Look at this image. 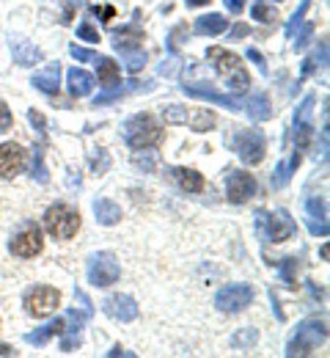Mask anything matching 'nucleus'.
I'll return each mask as SVG.
<instances>
[{
	"mask_svg": "<svg viewBox=\"0 0 330 358\" xmlns=\"http://www.w3.org/2000/svg\"><path fill=\"white\" fill-rule=\"evenodd\" d=\"M28 163V152L20 143H0V177L11 179L17 177Z\"/></svg>",
	"mask_w": 330,
	"mask_h": 358,
	"instance_id": "2eb2a0df",
	"label": "nucleus"
},
{
	"mask_svg": "<svg viewBox=\"0 0 330 358\" xmlns=\"http://www.w3.org/2000/svg\"><path fill=\"white\" fill-rule=\"evenodd\" d=\"M8 353H11V348H8V345H3V342H0V356H8Z\"/></svg>",
	"mask_w": 330,
	"mask_h": 358,
	"instance_id": "49530a36",
	"label": "nucleus"
},
{
	"mask_svg": "<svg viewBox=\"0 0 330 358\" xmlns=\"http://www.w3.org/2000/svg\"><path fill=\"white\" fill-rule=\"evenodd\" d=\"M328 342V322L314 317V320H303L297 325V331L292 334L289 345H286V356L294 358V356H308L314 353L320 345Z\"/></svg>",
	"mask_w": 330,
	"mask_h": 358,
	"instance_id": "f257e3e1",
	"label": "nucleus"
},
{
	"mask_svg": "<svg viewBox=\"0 0 330 358\" xmlns=\"http://www.w3.org/2000/svg\"><path fill=\"white\" fill-rule=\"evenodd\" d=\"M63 325H66L63 320H52V322H47V325H42L39 331L25 334V342H28V345H39V348H42V345H47L52 336H61V334H63Z\"/></svg>",
	"mask_w": 330,
	"mask_h": 358,
	"instance_id": "393cba45",
	"label": "nucleus"
},
{
	"mask_svg": "<svg viewBox=\"0 0 330 358\" xmlns=\"http://www.w3.org/2000/svg\"><path fill=\"white\" fill-rule=\"evenodd\" d=\"M163 119L168 124H188L193 133H209L215 127V113L207 110V108L168 105V108H163Z\"/></svg>",
	"mask_w": 330,
	"mask_h": 358,
	"instance_id": "423d86ee",
	"label": "nucleus"
},
{
	"mask_svg": "<svg viewBox=\"0 0 330 358\" xmlns=\"http://www.w3.org/2000/svg\"><path fill=\"white\" fill-rule=\"evenodd\" d=\"M121 275V268L113 254H94L89 259V284L91 287H113Z\"/></svg>",
	"mask_w": 330,
	"mask_h": 358,
	"instance_id": "1a4fd4ad",
	"label": "nucleus"
},
{
	"mask_svg": "<svg viewBox=\"0 0 330 358\" xmlns=\"http://www.w3.org/2000/svg\"><path fill=\"white\" fill-rule=\"evenodd\" d=\"M124 55V61H127V69L130 72H141L143 66H146V52L141 50H130V52H121Z\"/></svg>",
	"mask_w": 330,
	"mask_h": 358,
	"instance_id": "7c9ffc66",
	"label": "nucleus"
},
{
	"mask_svg": "<svg viewBox=\"0 0 330 358\" xmlns=\"http://www.w3.org/2000/svg\"><path fill=\"white\" fill-rule=\"evenodd\" d=\"M328 64V42H322L320 50H317V55H311V58H306L303 61V78H308L317 66H325Z\"/></svg>",
	"mask_w": 330,
	"mask_h": 358,
	"instance_id": "cd10ccee",
	"label": "nucleus"
},
{
	"mask_svg": "<svg viewBox=\"0 0 330 358\" xmlns=\"http://www.w3.org/2000/svg\"><path fill=\"white\" fill-rule=\"evenodd\" d=\"M28 119H31V124L39 127V133H45V116L39 110H28Z\"/></svg>",
	"mask_w": 330,
	"mask_h": 358,
	"instance_id": "79ce46f5",
	"label": "nucleus"
},
{
	"mask_svg": "<svg viewBox=\"0 0 330 358\" xmlns=\"http://www.w3.org/2000/svg\"><path fill=\"white\" fill-rule=\"evenodd\" d=\"M94 215H96V224L116 226L121 221V207L113 199H94Z\"/></svg>",
	"mask_w": 330,
	"mask_h": 358,
	"instance_id": "412c9836",
	"label": "nucleus"
},
{
	"mask_svg": "<svg viewBox=\"0 0 330 358\" xmlns=\"http://www.w3.org/2000/svg\"><path fill=\"white\" fill-rule=\"evenodd\" d=\"M294 270H297V259H283L281 262V278L286 287H294Z\"/></svg>",
	"mask_w": 330,
	"mask_h": 358,
	"instance_id": "72a5a7b5",
	"label": "nucleus"
},
{
	"mask_svg": "<svg viewBox=\"0 0 330 358\" xmlns=\"http://www.w3.org/2000/svg\"><path fill=\"white\" fill-rule=\"evenodd\" d=\"M31 86H36L45 94H58V89H61V64H50L45 72H36Z\"/></svg>",
	"mask_w": 330,
	"mask_h": 358,
	"instance_id": "aec40b11",
	"label": "nucleus"
},
{
	"mask_svg": "<svg viewBox=\"0 0 330 358\" xmlns=\"http://www.w3.org/2000/svg\"><path fill=\"white\" fill-rule=\"evenodd\" d=\"M102 312L119 322H133L138 317V303L130 295H110V298H105Z\"/></svg>",
	"mask_w": 330,
	"mask_h": 358,
	"instance_id": "dca6fc26",
	"label": "nucleus"
},
{
	"mask_svg": "<svg viewBox=\"0 0 330 358\" xmlns=\"http://www.w3.org/2000/svg\"><path fill=\"white\" fill-rule=\"evenodd\" d=\"M226 3V8L232 11V14H239L242 8H245V0H223Z\"/></svg>",
	"mask_w": 330,
	"mask_h": 358,
	"instance_id": "37998d69",
	"label": "nucleus"
},
{
	"mask_svg": "<svg viewBox=\"0 0 330 358\" xmlns=\"http://www.w3.org/2000/svg\"><path fill=\"white\" fill-rule=\"evenodd\" d=\"M11 124H14V116H11V108L0 99V133H8L11 130Z\"/></svg>",
	"mask_w": 330,
	"mask_h": 358,
	"instance_id": "f704fd0d",
	"label": "nucleus"
},
{
	"mask_svg": "<svg viewBox=\"0 0 330 358\" xmlns=\"http://www.w3.org/2000/svg\"><path fill=\"white\" fill-rule=\"evenodd\" d=\"M174 179H177L179 187L188 190V193H201V190L207 187L204 177H201L195 169H174Z\"/></svg>",
	"mask_w": 330,
	"mask_h": 358,
	"instance_id": "a878e982",
	"label": "nucleus"
},
{
	"mask_svg": "<svg viewBox=\"0 0 330 358\" xmlns=\"http://www.w3.org/2000/svg\"><path fill=\"white\" fill-rule=\"evenodd\" d=\"M91 11H94L96 17H105V20H113L116 17V8L113 6H94Z\"/></svg>",
	"mask_w": 330,
	"mask_h": 358,
	"instance_id": "a19ab883",
	"label": "nucleus"
},
{
	"mask_svg": "<svg viewBox=\"0 0 330 358\" xmlns=\"http://www.w3.org/2000/svg\"><path fill=\"white\" fill-rule=\"evenodd\" d=\"M308 8H311V0H303V3H300V8H297V11L292 14V20L286 22V36H294V31H297V28L306 22V14H308Z\"/></svg>",
	"mask_w": 330,
	"mask_h": 358,
	"instance_id": "c756f323",
	"label": "nucleus"
},
{
	"mask_svg": "<svg viewBox=\"0 0 330 358\" xmlns=\"http://www.w3.org/2000/svg\"><path fill=\"white\" fill-rule=\"evenodd\" d=\"M306 224L308 231L314 237H328L330 226H328V201L322 196H311L306 201Z\"/></svg>",
	"mask_w": 330,
	"mask_h": 358,
	"instance_id": "4468645a",
	"label": "nucleus"
},
{
	"mask_svg": "<svg viewBox=\"0 0 330 358\" xmlns=\"http://www.w3.org/2000/svg\"><path fill=\"white\" fill-rule=\"evenodd\" d=\"M58 301H61L58 289H52V287H33V289L25 292V312L33 314V317H47V314L55 312Z\"/></svg>",
	"mask_w": 330,
	"mask_h": 358,
	"instance_id": "9b49d317",
	"label": "nucleus"
},
{
	"mask_svg": "<svg viewBox=\"0 0 330 358\" xmlns=\"http://www.w3.org/2000/svg\"><path fill=\"white\" fill-rule=\"evenodd\" d=\"M141 42H143V34H141V28H135V25L121 28V31H116V34H113V47H116L119 52L141 50V47H143Z\"/></svg>",
	"mask_w": 330,
	"mask_h": 358,
	"instance_id": "b1692460",
	"label": "nucleus"
},
{
	"mask_svg": "<svg viewBox=\"0 0 330 358\" xmlns=\"http://www.w3.org/2000/svg\"><path fill=\"white\" fill-rule=\"evenodd\" d=\"M256 231L264 243H283L294 234V221L289 218L286 210H276V213L259 210L256 213Z\"/></svg>",
	"mask_w": 330,
	"mask_h": 358,
	"instance_id": "39448f33",
	"label": "nucleus"
},
{
	"mask_svg": "<svg viewBox=\"0 0 330 358\" xmlns=\"http://www.w3.org/2000/svg\"><path fill=\"white\" fill-rule=\"evenodd\" d=\"M77 36L83 39V42H91V45H96L99 42V31H96L94 25L86 20V22H80V28H77Z\"/></svg>",
	"mask_w": 330,
	"mask_h": 358,
	"instance_id": "473e14b6",
	"label": "nucleus"
},
{
	"mask_svg": "<svg viewBox=\"0 0 330 358\" xmlns=\"http://www.w3.org/2000/svg\"><path fill=\"white\" fill-rule=\"evenodd\" d=\"M253 301V287L250 284H226L218 295H215V306L223 314H237L245 306H250Z\"/></svg>",
	"mask_w": 330,
	"mask_h": 358,
	"instance_id": "6e6552de",
	"label": "nucleus"
},
{
	"mask_svg": "<svg viewBox=\"0 0 330 358\" xmlns=\"http://www.w3.org/2000/svg\"><path fill=\"white\" fill-rule=\"evenodd\" d=\"M45 229L55 240H72L80 229V213L72 210L69 204L58 201V204L47 207V213H45Z\"/></svg>",
	"mask_w": 330,
	"mask_h": 358,
	"instance_id": "20e7f679",
	"label": "nucleus"
},
{
	"mask_svg": "<svg viewBox=\"0 0 330 358\" xmlns=\"http://www.w3.org/2000/svg\"><path fill=\"white\" fill-rule=\"evenodd\" d=\"M207 58L215 64L218 75L229 83V89L248 91V86H250V75H248V69H245V64H242L239 55H234L232 50H223V47H209Z\"/></svg>",
	"mask_w": 330,
	"mask_h": 358,
	"instance_id": "f03ea898",
	"label": "nucleus"
},
{
	"mask_svg": "<svg viewBox=\"0 0 330 358\" xmlns=\"http://www.w3.org/2000/svg\"><path fill=\"white\" fill-rule=\"evenodd\" d=\"M11 42V55H14V61L20 64V66H33V64H42V50L39 47H33L31 42H25V39H20V36H11L8 39Z\"/></svg>",
	"mask_w": 330,
	"mask_h": 358,
	"instance_id": "f3484780",
	"label": "nucleus"
},
{
	"mask_svg": "<svg viewBox=\"0 0 330 358\" xmlns=\"http://www.w3.org/2000/svg\"><path fill=\"white\" fill-rule=\"evenodd\" d=\"M250 34V28L245 25V22H237L234 28H232V34H229V42H237V39H245Z\"/></svg>",
	"mask_w": 330,
	"mask_h": 358,
	"instance_id": "58836bf2",
	"label": "nucleus"
},
{
	"mask_svg": "<svg viewBox=\"0 0 330 358\" xmlns=\"http://www.w3.org/2000/svg\"><path fill=\"white\" fill-rule=\"evenodd\" d=\"M229 28V20L223 14H204L195 20V34L198 36H220Z\"/></svg>",
	"mask_w": 330,
	"mask_h": 358,
	"instance_id": "4be33fe9",
	"label": "nucleus"
},
{
	"mask_svg": "<svg viewBox=\"0 0 330 358\" xmlns=\"http://www.w3.org/2000/svg\"><path fill=\"white\" fill-rule=\"evenodd\" d=\"M250 14H253V20H259V22H276L278 20V11L273 8V6H267L264 0H253V8H250Z\"/></svg>",
	"mask_w": 330,
	"mask_h": 358,
	"instance_id": "c85d7f7f",
	"label": "nucleus"
},
{
	"mask_svg": "<svg viewBox=\"0 0 330 358\" xmlns=\"http://www.w3.org/2000/svg\"><path fill=\"white\" fill-rule=\"evenodd\" d=\"M182 89H185L188 96L204 99V102H209V105H223V108H229V110H239V108H245V99L232 96V94H223V91L212 89V86H207V83H185Z\"/></svg>",
	"mask_w": 330,
	"mask_h": 358,
	"instance_id": "9d476101",
	"label": "nucleus"
},
{
	"mask_svg": "<svg viewBox=\"0 0 330 358\" xmlns=\"http://www.w3.org/2000/svg\"><path fill=\"white\" fill-rule=\"evenodd\" d=\"M300 160H303V152H297V149H294V152H292V157H289L286 163H281V166L276 169V174H273V185H276V187H283V185L292 179V174L297 171Z\"/></svg>",
	"mask_w": 330,
	"mask_h": 358,
	"instance_id": "bb28decb",
	"label": "nucleus"
},
{
	"mask_svg": "<svg viewBox=\"0 0 330 358\" xmlns=\"http://www.w3.org/2000/svg\"><path fill=\"white\" fill-rule=\"evenodd\" d=\"M69 55H72V58H77V61H94L96 58L94 50H89V47H77V45L69 47Z\"/></svg>",
	"mask_w": 330,
	"mask_h": 358,
	"instance_id": "c9c22d12",
	"label": "nucleus"
},
{
	"mask_svg": "<svg viewBox=\"0 0 330 358\" xmlns=\"http://www.w3.org/2000/svg\"><path fill=\"white\" fill-rule=\"evenodd\" d=\"M66 86L72 91V96H89V94L94 91V78H91L86 69L72 66V69L66 72Z\"/></svg>",
	"mask_w": 330,
	"mask_h": 358,
	"instance_id": "6ab92c4d",
	"label": "nucleus"
},
{
	"mask_svg": "<svg viewBox=\"0 0 330 358\" xmlns=\"http://www.w3.org/2000/svg\"><path fill=\"white\" fill-rule=\"evenodd\" d=\"M311 34H314V25L308 22V25H306V28H303V31L297 34V39H294V50H303V47L308 45V39H311Z\"/></svg>",
	"mask_w": 330,
	"mask_h": 358,
	"instance_id": "4c0bfd02",
	"label": "nucleus"
},
{
	"mask_svg": "<svg viewBox=\"0 0 330 358\" xmlns=\"http://www.w3.org/2000/svg\"><path fill=\"white\" fill-rule=\"evenodd\" d=\"M42 248H45V240H42V229L36 224H28L11 240V254L22 257V259H31V257L42 254Z\"/></svg>",
	"mask_w": 330,
	"mask_h": 358,
	"instance_id": "ddd939ff",
	"label": "nucleus"
},
{
	"mask_svg": "<svg viewBox=\"0 0 330 358\" xmlns=\"http://www.w3.org/2000/svg\"><path fill=\"white\" fill-rule=\"evenodd\" d=\"M91 166H94V171H99V174H105V171L110 169V157H107L105 149H94V155H91Z\"/></svg>",
	"mask_w": 330,
	"mask_h": 358,
	"instance_id": "2f4dec72",
	"label": "nucleus"
},
{
	"mask_svg": "<svg viewBox=\"0 0 330 358\" xmlns=\"http://www.w3.org/2000/svg\"><path fill=\"white\" fill-rule=\"evenodd\" d=\"M276 3H281V0H276Z\"/></svg>",
	"mask_w": 330,
	"mask_h": 358,
	"instance_id": "de8ad7c7",
	"label": "nucleus"
},
{
	"mask_svg": "<svg viewBox=\"0 0 330 358\" xmlns=\"http://www.w3.org/2000/svg\"><path fill=\"white\" fill-rule=\"evenodd\" d=\"M124 138L133 149H151L160 143L163 127L151 113H138L124 124Z\"/></svg>",
	"mask_w": 330,
	"mask_h": 358,
	"instance_id": "7ed1b4c3",
	"label": "nucleus"
},
{
	"mask_svg": "<svg viewBox=\"0 0 330 358\" xmlns=\"http://www.w3.org/2000/svg\"><path fill=\"white\" fill-rule=\"evenodd\" d=\"M248 58L259 66V72H262V75H267V61H264V55H262L256 47H248Z\"/></svg>",
	"mask_w": 330,
	"mask_h": 358,
	"instance_id": "e433bc0d",
	"label": "nucleus"
},
{
	"mask_svg": "<svg viewBox=\"0 0 330 358\" xmlns=\"http://www.w3.org/2000/svg\"><path fill=\"white\" fill-rule=\"evenodd\" d=\"M226 196H229L232 204H245L250 196H256V179H253V174L232 169L226 174Z\"/></svg>",
	"mask_w": 330,
	"mask_h": 358,
	"instance_id": "f8f14e48",
	"label": "nucleus"
},
{
	"mask_svg": "<svg viewBox=\"0 0 330 358\" xmlns=\"http://www.w3.org/2000/svg\"><path fill=\"white\" fill-rule=\"evenodd\" d=\"M190 8H198V6H209V0H185Z\"/></svg>",
	"mask_w": 330,
	"mask_h": 358,
	"instance_id": "c03bdc74",
	"label": "nucleus"
},
{
	"mask_svg": "<svg viewBox=\"0 0 330 358\" xmlns=\"http://www.w3.org/2000/svg\"><path fill=\"white\" fill-rule=\"evenodd\" d=\"M245 108H248V116H250L253 122H267V119H273V102H270V96L262 94V91H256V94L245 102Z\"/></svg>",
	"mask_w": 330,
	"mask_h": 358,
	"instance_id": "5701e85b",
	"label": "nucleus"
},
{
	"mask_svg": "<svg viewBox=\"0 0 330 358\" xmlns=\"http://www.w3.org/2000/svg\"><path fill=\"white\" fill-rule=\"evenodd\" d=\"M107 356H110V358H113V356H133V353H127V350H121V348H113Z\"/></svg>",
	"mask_w": 330,
	"mask_h": 358,
	"instance_id": "a18cd8bd",
	"label": "nucleus"
},
{
	"mask_svg": "<svg viewBox=\"0 0 330 358\" xmlns=\"http://www.w3.org/2000/svg\"><path fill=\"white\" fill-rule=\"evenodd\" d=\"M96 75H99V83L105 89H119L121 83V66L113 61V58H105V55H96Z\"/></svg>",
	"mask_w": 330,
	"mask_h": 358,
	"instance_id": "a211bd4d",
	"label": "nucleus"
},
{
	"mask_svg": "<svg viewBox=\"0 0 330 358\" xmlns=\"http://www.w3.org/2000/svg\"><path fill=\"white\" fill-rule=\"evenodd\" d=\"M232 146L245 166H259L267 152V138L262 135V130H237L232 135Z\"/></svg>",
	"mask_w": 330,
	"mask_h": 358,
	"instance_id": "0eeeda50",
	"label": "nucleus"
},
{
	"mask_svg": "<svg viewBox=\"0 0 330 358\" xmlns=\"http://www.w3.org/2000/svg\"><path fill=\"white\" fill-rule=\"evenodd\" d=\"M36 179L45 185L47 182V169H45V155L42 152H36Z\"/></svg>",
	"mask_w": 330,
	"mask_h": 358,
	"instance_id": "ea45409f",
	"label": "nucleus"
}]
</instances>
